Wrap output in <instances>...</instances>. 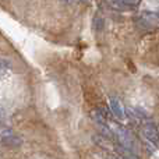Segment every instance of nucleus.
<instances>
[{
    "mask_svg": "<svg viewBox=\"0 0 159 159\" xmlns=\"http://www.w3.org/2000/svg\"><path fill=\"white\" fill-rule=\"evenodd\" d=\"M143 133H144V137L149 141L154 147L159 148V133L158 129L154 123H145L143 127Z\"/></svg>",
    "mask_w": 159,
    "mask_h": 159,
    "instance_id": "1",
    "label": "nucleus"
},
{
    "mask_svg": "<svg viewBox=\"0 0 159 159\" xmlns=\"http://www.w3.org/2000/svg\"><path fill=\"white\" fill-rule=\"evenodd\" d=\"M115 134H116V137H117L119 143L121 144V147L129 149V151H131L133 149V138H131V135H130V133L127 131L126 129H123V127H116Z\"/></svg>",
    "mask_w": 159,
    "mask_h": 159,
    "instance_id": "2",
    "label": "nucleus"
},
{
    "mask_svg": "<svg viewBox=\"0 0 159 159\" xmlns=\"http://www.w3.org/2000/svg\"><path fill=\"white\" fill-rule=\"evenodd\" d=\"M109 106H110V110H112L113 115H115L117 119L123 120L124 119V107H123V105H121V102L119 101L117 98H115V96H110Z\"/></svg>",
    "mask_w": 159,
    "mask_h": 159,
    "instance_id": "3",
    "label": "nucleus"
},
{
    "mask_svg": "<svg viewBox=\"0 0 159 159\" xmlns=\"http://www.w3.org/2000/svg\"><path fill=\"white\" fill-rule=\"evenodd\" d=\"M2 140L4 141L6 144H8V145H20V138L18 137H16L14 135V133L13 131H10V130H7V131H4L2 134Z\"/></svg>",
    "mask_w": 159,
    "mask_h": 159,
    "instance_id": "4",
    "label": "nucleus"
},
{
    "mask_svg": "<svg viewBox=\"0 0 159 159\" xmlns=\"http://www.w3.org/2000/svg\"><path fill=\"white\" fill-rule=\"evenodd\" d=\"M10 67H11V63H10V61L6 60V59H0V75L4 74V73L7 71Z\"/></svg>",
    "mask_w": 159,
    "mask_h": 159,
    "instance_id": "5",
    "label": "nucleus"
}]
</instances>
